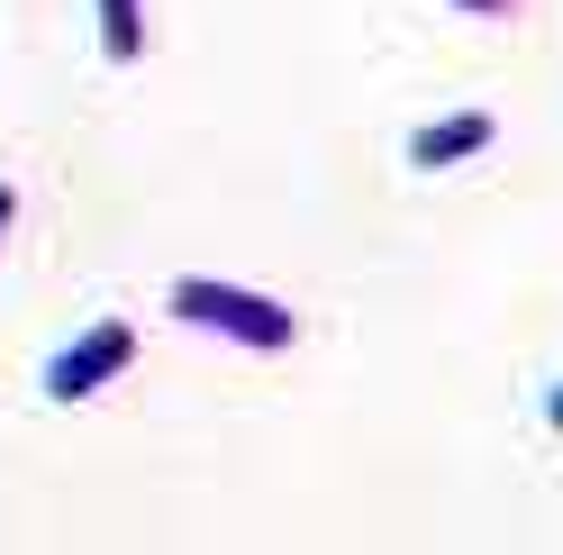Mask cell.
<instances>
[{
    "instance_id": "cell-5",
    "label": "cell",
    "mask_w": 563,
    "mask_h": 555,
    "mask_svg": "<svg viewBox=\"0 0 563 555\" xmlns=\"http://www.w3.org/2000/svg\"><path fill=\"white\" fill-rule=\"evenodd\" d=\"M554 420H563V401H554Z\"/></svg>"
},
{
    "instance_id": "cell-4",
    "label": "cell",
    "mask_w": 563,
    "mask_h": 555,
    "mask_svg": "<svg viewBox=\"0 0 563 555\" xmlns=\"http://www.w3.org/2000/svg\"><path fill=\"white\" fill-rule=\"evenodd\" d=\"M0 228H10V192H0Z\"/></svg>"
},
{
    "instance_id": "cell-1",
    "label": "cell",
    "mask_w": 563,
    "mask_h": 555,
    "mask_svg": "<svg viewBox=\"0 0 563 555\" xmlns=\"http://www.w3.org/2000/svg\"><path fill=\"white\" fill-rule=\"evenodd\" d=\"M128 356V328H100L91 346H74V356H55V373H46V392L55 401H74V392H91V383H110V364Z\"/></svg>"
},
{
    "instance_id": "cell-2",
    "label": "cell",
    "mask_w": 563,
    "mask_h": 555,
    "mask_svg": "<svg viewBox=\"0 0 563 555\" xmlns=\"http://www.w3.org/2000/svg\"><path fill=\"white\" fill-rule=\"evenodd\" d=\"M482 119H454V128H428V137H418V164H454V155H464V146H482Z\"/></svg>"
},
{
    "instance_id": "cell-3",
    "label": "cell",
    "mask_w": 563,
    "mask_h": 555,
    "mask_svg": "<svg viewBox=\"0 0 563 555\" xmlns=\"http://www.w3.org/2000/svg\"><path fill=\"white\" fill-rule=\"evenodd\" d=\"M110 55H136V19H128V0H110Z\"/></svg>"
}]
</instances>
